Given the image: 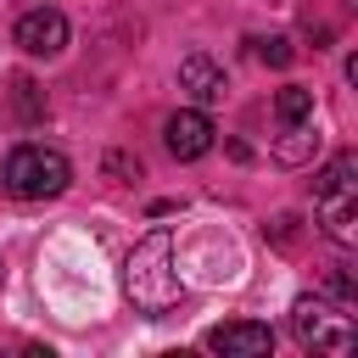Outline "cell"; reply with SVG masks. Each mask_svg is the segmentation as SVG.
Masks as SVG:
<instances>
[{"instance_id": "obj_10", "label": "cell", "mask_w": 358, "mask_h": 358, "mask_svg": "<svg viewBox=\"0 0 358 358\" xmlns=\"http://www.w3.org/2000/svg\"><path fill=\"white\" fill-rule=\"evenodd\" d=\"M308 151H313V134H308L302 123H296V129H285V140L274 145V157H280V162H308Z\"/></svg>"}, {"instance_id": "obj_7", "label": "cell", "mask_w": 358, "mask_h": 358, "mask_svg": "<svg viewBox=\"0 0 358 358\" xmlns=\"http://www.w3.org/2000/svg\"><path fill=\"white\" fill-rule=\"evenodd\" d=\"M207 347L224 358H263V352H274V330L257 319H229V324L207 330Z\"/></svg>"}, {"instance_id": "obj_1", "label": "cell", "mask_w": 358, "mask_h": 358, "mask_svg": "<svg viewBox=\"0 0 358 358\" xmlns=\"http://www.w3.org/2000/svg\"><path fill=\"white\" fill-rule=\"evenodd\" d=\"M123 296L145 319H162V313L179 308L185 285H179V268H173V235L168 229H151L145 241H134V252L123 257Z\"/></svg>"}, {"instance_id": "obj_11", "label": "cell", "mask_w": 358, "mask_h": 358, "mask_svg": "<svg viewBox=\"0 0 358 358\" xmlns=\"http://www.w3.org/2000/svg\"><path fill=\"white\" fill-rule=\"evenodd\" d=\"M257 56H263L268 67H291L296 50H291V39H257Z\"/></svg>"}, {"instance_id": "obj_6", "label": "cell", "mask_w": 358, "mask_h": 358, "mask_svg": "<svg viewBox=\"0 0 358 358\" xmlns=\"http://www.w3.org/2000/svg\"><path fill=\"white\" fill-rule=\"evenodd\" d=\"M213 117L201 112V106H185V112H173L168 123H162V140H168V151L179 157V162H196V157H207L213 151Z\"/></svg>"}, {"instance_id": "obj_12", "label": "cell", "mask_w": 358, "mask_h": 358, "mask_svg": "<svg viewBox=\"0 0 358 358\" xmlns=\"http://www.w3.org/2000/svg\"><path fill=\"white\" fill-rule=\"evenodd\" d=\"M274 241L291 246V241H296V218H274Z\"/></svg>"}, {"instance_id": "obj_2", "label": "cell", "mask_w": 358, "mask_h": 358, "mask_svg": "<svg viewBox=\"0 0 358 358\" xmlns=\"http://www.w3.org/2000/svg\"><path fill=\"white\" fill-rule=\"evenodd\" d=\"M313 213H319V229L336 246L358 241V157L352 151H336L313 173Z\"/></svg>"}, {"instance_id": "obj_9", "label": "cell", "mask_w": 358, "mask_h": 358, "mask_svg": "<svg viewBox=\"0 0 358 358\" xmlns=\"http://www.w3.org/2000/svg\"><path fill=\"white\" fill-rule=\"evenodd\" d=\"M274 117H280L285 129L308 123V117H313V90H302V84H285V90L274 95Z\"/></svg>"}, {"instance_id": "obj_3", "label": "cell", "mask_w": 358, "mask_h": 358, "mask_svg": "<svg viewBox=\"0 0 358 358\" xmlns=\"http://www.w3.org/2000/svg\"><path fill=\"white\" fill-rule=\"evenodd\" d=\"M0 179H6V190L17 201H50V196H62L73 185V168H67V157L56 145H17L6 157V168H0Z\"/></svg>"}, {"instance_id": "obj_4", "label": "cell", "mask_w": 358, "mask_h": 358, "mask_svg": "<svg viewBox=\"0 0 358 358\" xmlns=\"http://www.w3.org/2000/svg\"><path fill=\"white\" fill-rule=\"evenodd\" d=\"M291 336H296L302 347H313V352H336V358H347V352L358 347V324H352V313L330 308L324 296H296V302H291Z\"/></svg>"}, {"instance_id": "obj_8", "label": "cell", "mask_w": 358, "mask_h": 358, "mask_svg": "<svg viewBox=\"0 0 358 358\" xmlns=\"http://www.w3.org/2000/svg\"><path fill=\"white\" fill-rule=\"evenodd\" d=\"M179 90H190L201 106L207 101H224V67L213 56H185L179 62Z\"/></svg>"}, {"instance_id": "obj_5", "label": "cell", "mask_w": 358, "mask_h": 358, "mask_svg": "<svg viewBox=\"0 0 358 358\" xmlns=\"http://www.w3.org/2000/svg\"><path fill=\"white\" fill-rule=\"evenodd\" d=\"M28 56H62L67 50V17L56 6H34L17 17V34H11Z\"/></svg>"}]
</instances>
